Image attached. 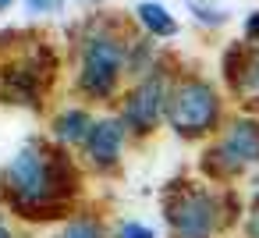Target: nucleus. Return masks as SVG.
Instances as JSON below:
<instances>
[{"mask_svg":"<svg viewBox=\"0 0 259 238\" xmlns=\"http://www.w3.org/2000/svg\"><path fill=\"white\" fill-rule=\"evenodd\" d=\"M85 192V167L43 132L29 135L0 164V210L22 224H57L75 213Z\"/></svg>","mask_w":259,"mask_h":238,"instance_id":"obj_1","label":"nucleus"},{"mask_svg":"<svg viewBox=\"0 0 259 238\" xmlns=\"http://www.w3.org/2000/svg\"><path fill=\"white\" fill-rule=\"evenodd\" d=\"M132 22L110 18L100 11L96 18H82L78 39L71 43V89L85 107H114L124 93V50L132 36Z\"/></svg>","mask_w":259,"mask_h":238,"instance_id":"obj_2","label":"nucleus"},{"mask_svg":"<svg viewBox=\"0 0 259 238\" xmlns=\"http://www.w3.org/2000/svg\"><path fill=\"white\" fill-rule=\"evenodd\" d=\"M220 114H224V100L217 93V86L195 71H178L167 93V114H163V128L185 142L206 139L213 132H220Z\"/></svg>","mask_w":259,"mask_h":238,"instance_id":"obj_3","label":"nucleus"},{"mask_svg":"<svg viewBox=\"0 0 259 238\" xmlns=\"http://www.w3.org/2000/svg\"><path fill=\"white\" fill-rule=\"evenodd\" d=\"M160 213L174 238H217L227 224L224 195L199 181H170Z\"/></svg>","mask_w":259,"mask_h":238,"instance_id":"obj_4","label":"nucleus"},{"mask_svg":"<svg viewBox=\"0 0 259 238\" xmlns=\"http://www.w3.org/2000/svg\"><path fill=\"white\" fill-rule=\"evenodd\" d=\"M174 64L170 57L163 54V61L124 86V93L117 96V117L124 121L132 142H149L160 128H163V114H167V93H170V82H174Z\"/></svg>","mask_w":259,"mask_h":238,"instance_id":"obj_5","label":"nucleus"},{"mask_svg":"<svg viewBox=\"0 0 259 238\" xmlns=\"http://www.w3.org/2000/svg\"><path fill=\"white\" fill-rule=\"evenodd\" d=\"M128 146H132V135H128L124 121L117 117V110H100L93 117V128H89V135H85V142L75 156L85 167V174L110 178V174L121 171Z\"/></svg>","mask_w":259,"mask_h":238,"instance_id":"obj_6","label":"nucleus"},{"mask_svg":"<svg viewBox=\"0 0 259 238\" xmlns=\"http://www.w3.org/2000/svg\"><path fill=\"white\" fill-rule=\"evenodd\" d=\"M252 164H259V121L255 117H234L231 125H224L217 146H209L202 156L206 174H220V178L238 174Z\"/></svg>","mask_w":259,"mask_h":238,"instance_id":"obj_7","label":"nucleus"},{"mask_svg":"<svg viewBox=\"0 0 259 238\" xmlns=\"http://www.w3.org/2000/svg\"><path fill=\"white\" fill-rule=\"evenodd\" d=\"M93 117H96V110L85 107V103L54 107V110L47 114V132H43V135H47L54 146L68 149V153H78L82 142H85V135H89V128H93Z\"/></svg>","mask_w":259,"mask_h":238,"instance_id":"obj_8","label":"nucleus"},{"mask_svg":"<svg viewBox=\"0 0 259 238\" xmlns=\"http://www.w3.org/2000/svg\"><path fill=\"white\" fill-rule=\"evenodd\" d=\"M132 25H135V32L149 36L153 43H167L181 32V22L174 18V11L163 0H139L132 8Z\"/></svg>","mask_w":259,"mask_h":238,"instance_id":"obj_9","label":"nucleus"},{"mask_svg":"<svg viewBox=\"0 0 259 238\" xmlns=\"http://www.w3.org/2000/svg\"><path fill=\"white\" fill-rule=\"evenodd\" d=\"M160 61H163V50H160L149 36H142V32L132 29V36H128V50H124V78L135 82V78L149 75Z\"/></svg>","mask_w":259,"mask_h":238,"instance_id":"obj_10","label":"nucleus"},{"mask_svg":"<svg viewBox=\"0 0 259 238\" xmlns=\"http://www.w3.org/2000/svg\"><path fill=\"white\" fill-rule=\"evenodd\" d=\"M54 238H110V224L93 210H75L71 217L61 220Z\"/></svg>","mask_w":259,"mask_h":238,"instance_id":"obj_11","label":"nucleus"},{"mask_svg":"<svg viewBox=\"0 0 259 238\" xmlns=\"http://www.w3.org/2000/svg\"><path fill=\"white\" fill-rule=\"evenodd\" d=\"M231 89L238 93V100L259 103V47L241 57V68H238V75L231 78Z\"/></svg>","mask_w":259,"mask_h":238,"instance_id":"obj_12","label":"nucleus"},{"mask_svg":"<svg viewBox=\"0 0 259 238\" xmlns=\"http://www.w3.org/2000/svg\"><path fill=\"white\" fill-rule=\"evenodd\" d=\"M110 238H160V231L142 217H121L110 224Z\"/></svg>","mask_w":259,"mask_h":238,"instance_id":"obj_13","label":"nucleus"},{"mask_svg":"<svg viewBox=\"0 0 259 238\" xmlns=\"http://www.w3.org/2000/svg\"><path fill=\"white\" fill-rule=\"evenodd\" d=\"M29 18H61L68 0H18Z\"/></svg>","mask_w":259,"mask_h":238,"instance_id":"obj_14","label":"nucleus"},{"mask_svg":"<svg viewBox=\"0 0 259 238\" xmlns=\"http://www.w3.org/2000/svg\"><path fill=\"white\" fill-rule=\"evenodd\" d=\"M188 11H192V18H195L199 25H209V29H217V25L227 22V11L209 8V4H202V0H188Z\"/></svg>","mask_w":259,"mask_h":238,"instance_id":"obj_15","label":"nucleus"},{"mask_svg":"<svg viewBox=\"0 0 259 238\" xmlns=\"http://www.w3.org/2000/svg\"><path fill=\"white\" fill-rule=\"evenodd\" d=\"M245 39H248V43H259V11H252V15L245 18Z\"/></svg>","mask_w":259,"mask_h":238,"instance_id":"obj_16","label":"nucleus"},{"mask_svg":"<svg viewBox=\"0 0 259 238\" xmlns=\"http://www.w3.org/2000/svg\"><path fill=\"white\" fill-rule=\"evenodd\" d=\"M245 238H259V206L248 210V220H245Z\"/></svg>","mask_w":259,"mask_h":238,"instance_id":"obj_17","label":"nucleus"},{"mask_svg":"<svg viewBox=\"0 0 259 238\" xmlns=\"http://www.w3.org/2000/svg\"><path fill=\"white\" fill-rule=\"evenodd\" d=\"M0 238H18V227H15V220L0 210Z\"/></svg>","mask_w":259,"mask_h":238,"instance_id":"obj_18","label":"nucleus"},{"mask_svg":"<svg viewBox=\"0 0 259 238\" xmlns=\"http://www.w3.org/2000/svg\"><path fill=\"white\" fill-rule=\"evenodd\" d=\"M15 4H18V0H0V15H4V11H11Z\"/></svg>","mask_w":259,"mask_h":238,"instance_id":"obj_19","label":"nucleus"}]
</instances>
